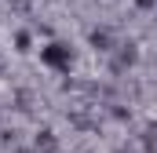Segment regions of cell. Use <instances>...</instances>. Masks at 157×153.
I'll list each match as a JSON object with an SVG mask.
<instances>
[{"instance_id":"obj_2","label":"cell","mask_w":157,"mask_h":153,"mask_svg":"<svg viewBox=\"0 0 157 153\" xmlns=\"http://www.w3.org/2000/svg\"><path fill=\"white\" fill-rule=\"evenodd\" d=\"M15 44H18V51H29V33H18Z\"/></svg>"},{"instance_id":"obj_1","label":"cell","mask_w":157,"mask_h":153,"mask_svg":"<svg viewBox=\"0 0 157 153\" xmlns=\"http://www.w3.org/2000/svg\"><path fill=\"white\" fill-rule=\"evenodd\" d=\"M40 62H44V66H51V69H59V73H70L73 55H70V47H66V44L51 40V44H44V47H40Z\"/></svg>"}]
</instances>
